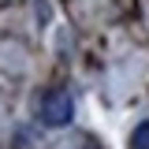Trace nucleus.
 Wrapping results in <instances>:
<instances>
[{"instance_id":"f257e3e1","label":"nucleus","mask_w":149,"mask_h":149,"mask_svg":"<svg viewBox=\"0 0 149 149\" xmlns=\"http://www.w3.org/2000/svg\"><path fill=\"white\" fill-rule=\"evenodd\" d=\"M37 119L45 123V127H67L74 119V101H71V93L67 90H45L41 93V101H37Z\"/></svg>"},{"instance_id":"f03ea898","label":"nucleus","mask_w":149,"mask_h":149,"mask_svg":"<svg viewBox=\"0 0 149 149\" xmlns=\"http://www.w3.org/2000/svg\"><path fill=\"white\" fill-rule=\"evenodd\" d=\"M130 149H149V119L130 130Z\"/></svg>"},{"instance_id":"7ed1b4c3","label":"nucleus","mask_w":149,"mask_h":149,"mask_svg":"<svg viewBox=\"0 0 149 149\" xmlns=\"http://www.w3.org/2000/svg\"><path fill=\"white\" fill-rule=\"evenodd\" d=\"M86 149H97V146H86Z\"/></svg>"}]
</instances>
